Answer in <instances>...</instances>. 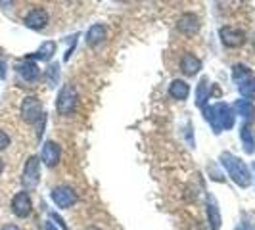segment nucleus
<instances>
[{"label":"nucleus","mask_w":255,"mask_h":230,"mask_svg":"<svg viewBox=\"0 0 255 230\" xmlns=\"http://www.w3.org/2000/svg\"><path fill=\"white\" fill-rule=\"evenodd\" d=\"M42 102L38 100L37 96H25L23 102H21V117L23 121L33 125L37 123L38 119H42Z\"/></svg>","instance_id":"nucleus-5"},{"label":"nucleus","mask_w":255,"mask_h":230,"mask_svg":"<svg viewBox=\"0 0 255 230\" xmlns=\"http://www.w3.org/2000/svg\"><path fill=\"white\" fill-rule=\"evenodd\" d=\"M252 77V69L250 67H246L242 64H236L232 67V79L238 83V85H242L244 81H248Z\"/></svg>","instance_id":"nucleus-20"},{"label":"nucleus","mask_w":255,"mask_h":230,"mask_svg":"<svg viewBox=\"0 0 255 230\" xmlns=\"http://www.w3.org/2000/svg\"><path fill=\"white\" fill-rule=\"evenodd\" d=\"M104 38H106V27L102 23H94L87 31V44L89 46H98L100 42H104Z\"/></svg>","instance_id":"nucleus-15"},{"label":"nucleus","mask_w":255,"mask_h":230,"mask_svg":"<svg viewBox=\"0 0 255 230\" xmlns=\"http://www.w3.org/2000/svg\"><path fill=\"white\" fill-rule=\"evenodd\" d=\"M219 35H221V42L227 48H238V46H242L244 42H246V33H244L242 29H238V27H221Z\"/></svg>","instance_id":"nucleus-6"},{"label":"nucleus","mask_w":255,"mask_h":230,"mask_svg":"<svg viewBox=\"0 0 255 230\" xmlns=\"http://www.w3.org/2000/svg\"><path fill=\"white\" fill-rule=\"evenodd\" d=\"M52 202L58 205V207H62V209H67V207H71V205L77 204V192L71 188V186H58V188H54L50 194Z\"/></svg>","instance_id":"nucleus-7"},{"label":"nucleus","mask_w":255,"mask_h":230,"mask_svg":"<svg viewBox=\"0 0 255 230\" xmlns=\"http://www.w3.org/2000/svg\"><path fill=\"white\" fill-rule=\"evenodd\" d=\"M254 48H255V37H254Z\"/></svg>","instance_id":"nucleus-29"},{"label":"nucleus","mask_w":255,"mask_h":230,"mask_svg":"<svg viewBox=\"0 0 255 230\" xmlns=\"http://www.w3.org/2000/svg\"><path fill=\"white\" fill-rule=\"evenodd\" d=\"M17 73L23 77L25 81H37L38 75H40V71H38V65L35 62H31V60H25V62H21V64H17Z\"/></svg>","instance_id":"nucleus-13"},{"label":"nucleus","mask_w":255,"mask_h":230,"mask_svg":"<svg viewBox=\"0 0 255 230\" xmlns=\"http://www.w3.org/2000/svg\"><path fill=\"white\" fill-rule=\"evenodd\" d=\"M8 146H10V136H8L4 130H0V152L6 150Z\"/></svg>","instance_id":"nucleus-24"},{"label":"nucleus","mask_w":255,"mask_h":230,"mask_svg":"<svg viewBox=\"0 0 255 230\" xmlns=\"http://www.w3.org/2000/svg\"><path fill=\"white\" fill-rule=\"evenodd\" d=\"M46 230H58V229H56L52 223H46Z\"/></svg>","instance_id":"nucleus-26"},{"label":"nucleus","mask_w":255,"mask_h":230,"mask_svg":"<svg viewBox=\"0 0 255 230\" xmlns=\"http://www.w3.org/2000/svg\"><path fill=\"white\" fill-rule=\"evenodd\" d=\"M236 110L248 121V125H250V121H255V106L250 100H238L236 102Z\"/></svg>","instance_id":"nucleus-18"},{"label":"nucleus","mask_w":255,"mask_h":230,"mask_svg":"<svg viewBox=\"0 0 255 230\" xmlns=\"http://www.w3.org/2000/svg\"><path fill=\"white\" fill-rule=\"evenodd\" d=\"M77 90L73 85H64L62 90H60V94H58V100H56V110H58V114L67 117V115H71L75 112L77 108Z\"/></svg>","instance_id":"nucleus-3"},{"label":"nucleus","mask_w":255,"mask_h":230,"mask_svg":"<svg viewBox=\"0 0 255 230\" xmlns=\"http://www.w3.org/2000/svg\"><path fill=\"white\" fill-rule=\"evenodd\" d=\"M38 180H40V159L37 155H31L25 161V167H23L21 184L25 186V190H35Z\"/></svg>","instance_id":"nucleus-4"},{"label":"nucleus","mask_w":255,"mask_h":230,"mask_svg":"<svg viewBox=\"0 0 255 230\" xmlns=\"http://www.w3.org/2000/svg\"><path fill=\"white\" fill-rule=\"evenodd\" d=\"M89 230H100V229H96V227H92V229H89Z\"/></svg>","instance_id":"nucleus-28"},{"label":"nucleus","mask_w":255,"mask_h":230,"mask_svg":"<svg viewBox=\"0 0 255 230\" xmlns=\"http://www.w3.org/2000/svg\"><path fill=\"white\" fill-rule=\"evenodd\" d=\"M177 29L190 37L194 33H198V29H200V17L196 13H182L177 21Z\"/></svg>","instance_id":"nucleus-10"},{"label":"nucleus","mask_w":255,"mask_h":230,"mask_svg":"<svg viewBox=\"0 0 255 230\" xmlns=\"http://www.w3.org/2000/svg\"><path fill=\"white\" fill-rule=\"evenodd\" d=\"M23 21H25V25L29 27V29L40 31V29H44V27L48 25V12L42 10V8H33V10L27 12V15L23 17Z\"/></svg>","instance_id":"nucleus-9"},{"label":"nucleus","mask_w":255,"mask_h":230,"mask_svg":"<svg viewBox=\"0 0 255 230\" xmlns=\"http://www.w3.org/2000/svg\"><path fill=\"white\" fill-rule=\"evenodd\" d=\"M60 155H62V150H60V146H58L54 140H48L44 146H42L40 157H42L44 165H48V167L58 165V163H60Z\"/></svg>","instance_id":"nucleus-11"},{"label":"nucleus","mask_w":255,"mask_h":230,"mask_svg":"<svg viewBox=\"0 0 255 230\" xmlns=\"http://www.w3.org/2000/svg\"><path fill=\"white\" fill-rule=\"evenodd\" d=\"M205 119L211 123V127L215 128V132H221L225 128H230L234 125V114L227 104H215L211 108L205 110Z\"/></svg>","instance_id":"nucleus-2"},{"label":"nucleus","mask_w":255,"mask_h":230,"mask_svg":"<svg viewBox=\"0 0 255 230\" xmlns=\"http://www.w3.org/2000/svg\"><path fill=\"white\" fill-rule=\"evenodd\" d=\"M238 89H240V94L244 98H248L252 102L255 98V77H250L248 81H244L242 85H238Z\"/></svg>","instance_id":"nucleus-21"},{"label":"nucleus","mask_w":255,"mask_h":230,"mask_svg":"<svg viewBox=\"0 0 255 230\" xmlns=\"http://www.w3.org/2000/svg\"><path fill=\"white\" fill-rule=\"evenodd\" d=\"M207 79H202L200 81V85H198V106L200 108H204L205 102L209 100V90H207Z\"/></svg>","instance_id":"nucleus-22"},{"label":"nucleus","mask_w":255,"mask_h":230,"mask_svg":"<svg viewBox=\"0 0 255 230\" xmlns=\"http://www.w3.org/2000/svg\"><path fill=\"white\" fill-rule=\"evenodd\" d=\"M52 54H56V42L46 40V42H42V46H40L31 58H33V60H40V62H48L52 58Z\"/></svg>","instance_id":"nucleus-17"},{"label":"nucleus","mask_w":255,"mask_h":230,"mask_svg":"<svg viewBox=\"0 0 255 230\" xmlns=\"http://www.w3.org/2000/svg\"><path fill=\"white\" fill-rule=\"evenodd\" d=\"M180 69H182V73L186 77H194L196 73H200V69H202V62H200V58H196L194 54H184L182 56V60H180Z\"/></svg>","instance_id":"nucleus-12"},{"label":"nucleus","mask_w":255,"mask_h":230,"mask_svg":"<svg viewBox=\"0 0 255 230\" xmlns=\"http://www.w3.org/2000/svg\"><path fill=\"white\" fill-rule=\"evenodd\" d=\"M240 138H242V144L246 148L248 153H254L255 152V140H254V134H252V128L248 123H244L242 128H240Z\"/></svg>","instance_id":"nucleus-19"},{"label":"nucleus","mask_w":255,"mask_h":230,"mask_svg":"<svg viewBox=\"0 0 255 230\" xmlns=\"http://www.w3.org/2000/svg\"><path fill=\"white\" fill-rule=\"evenodd\" d=\"M221 163H223V167L227 169V173H229L230 179L234 180L240 188H248V186L252 184L250 169H248V165L244 163L242 159H238L236 155L225 152V153H221Z\"/></svg>","instance_id":"nucleus-1"},{"label":"nucleus","mask_w":255,"mask_h":230,"mask_svg":"<svg viewBox=\"0 0 255 230\" xmlns=\"http://www.w3.org/2000/svg\"><path fill=\"white\" fill-rule=\"evenodd\" d=\"M0 230H19V227H15V225H4Z\"/></svg>","instance_id":"nucleus-25"},{"label":"nucleus","mask_w":255,"mask_h":230,"mask_svg":"<svg viewBox=\"0 0 255 230\" xmlns=\"http://www.w3.org/2000/svg\"><path fill=\"white\" fill-rule=\"evenodd\" d=\"M207 219H209L211 230L221 229V213H219V207L213 198H209V202H207Z\"/></svg>","instance_id":"nucleus-16"},{"label":"nucleus","mask_w":255,"mask_h":230,"mask_svg":"<svg viewBox=\"0 0 255 230\" xmlns=\"http://www.w3.org/2000/svg\"><path fill=\"white\" fill-rule=\"evenodd\" d=\"M188 94H190V87H188L184 81H180V79H175V81L169 85V96H171L173 100H186Z\"/></svg>","instance_id":"nucleus-14"},{"label":"nucleus","mask_w":255,"mask_h":230,"mask_svg":"<svg viewBox=\"0 0 255 230\" xmlns=\"http://www.w3.org/2000/svg\"><path fill=\"white\" fill-rule=\"evenodd\" d=\"M58 69H60L58 65H50V67H48V71H46V77H48L50 87H54V83L58 81V75H60V71H58Z\"/></svg>","instance_id":"nucleus-23"},{"label":"nucleus","mask_w":255,"mask_h":230,"mask_svg":"<svg viewBox=\"0 0 255 230\" xmlns=\"http://www.w3.org/2000/svg\"><path fill=\"white\" fill-rule=\"evenodd\" d=\"M12 211L15 217L19 219H25L31 215V211H33V204H31V198H29V194L27 192H19V194H15L12 200Z\"/></svg>","instance_id":"nucleus-8"},{"label":"nucleus","mask_w":255,"mask_h":230,"mask_svg":"<svg viewBox=\"0 0 255 230\" xmlns=\"http://www.w3.org/2000/svg\"><path fill=\"white\" fill-rule=\"evenodd\" d=\"M2 171H4V161L0 159V173H2Z\"/></svg>","instance_id":"nucleus-27"}]
</instances>
